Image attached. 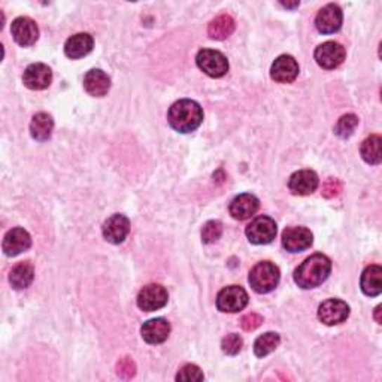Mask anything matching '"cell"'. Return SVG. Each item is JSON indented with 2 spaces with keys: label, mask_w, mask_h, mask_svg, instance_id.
Wrapping results in <instances>:
<instances>
[{
  "label": "cell",
  "mask_w": 382,
  "mask_h": 382,
  "mask_svg": "<svg viewBox=\"0 0 382 382\" xmlns=\"http://www.w3.org/2000/svg\"><path fill=\"white\" fill-rule=\"evenodd\" d=\"M331 272V261L324 254H314L308 257L294 270V282L301 289L309 290L324 282Z\"/></svg>",
  "instance_id": "cell-1"
},
{
  "label": "cell",
  "mask_w": 382,
  "mask_h": 382,
  "mask_svg": "<svg viewBox=\"0 0 382 382\" xmlns=\"http://www.w3.org/2000/svg\"><path fill=\"white\" fill-rule=\"evenodd\" d=\"M167 119H169V124L173 130L179 131V133H190L202 124L203 110L197 102L183 99L171 106Z\"/></svg>",
  "instance_id": "cell-2"
},
{
  "label": "cell",
  "mask_w": 382,
  "mask_h": 382,
  "mask_svg": "<svg viewBox=\"0 0 382 382\" xmlns=\"http://www.w3.org/2000/svg\"><path fill=\"white\" fill-rule=\"evenodd\" d=\"M281 278L278 266L270 261H260L249 272V284L258 294H266L275 290Z\"/></svg>",
  "instance_id": "cell-3"
},
{
  "label": "cell",
  "mask_w": 382,
  "mask_h": 382,
  "mask_svg": "<svg viewBox=\"0 0 382 382\" xmlns=\"http://www.w3.org/2000/svg\"><path fill=\"white\" fill-rule=\"evenodd\" d=\"M246 237L254 245L270 244L277 236V223L266 215H260L246 225Z\"/></svg>",
  "instance_id": "cell-4"
},
{
  "label": "cell",
  "mask_w": 382,
  "mask_h": 382,
  "mask_svg": "<svg viewBox=\"0 0 382 382\" xmlns=\"http://www.w3.org/2000/svg\"><path fill=\"white\" fill-rule=\"evenodd\" d=\"M200 70L212 78H221L229 72V62L223 53L217 50H202L196 57Z\"/></svg>",
  "instance_id": "cell-5"
},
{
  "label": "cell",
  "mask_w": 382,
  "mask_h": 382,
  "mask_svg": "<svg viewBox=\"0 0 382 382\" xmlns=\"http://www.w3.org/2000/svg\"><path fill=\"white\" fill-rule=\"evenodd\" d=\"M248 305V294L239 285H230L223 289L217 296V308L221 312H239Z\"/></svg>",
  "instance_id": "cell-6"
},
{
  "label": "cell",
  "mask_w": 382,
  "mask_h": 382,
  "mask_svg": "<svg viewBox=\"0 0 382 382\" xmlns=\"http://www.w3.org/2000/svg\"><path fill=\"white\" fill-rule=\"evenodd\" d=\"M169 301V294L160 284H150L139 291L138 294V306L145 312H154L166 306Z\"/></svg>",
  "instance_id": "cell-7"
},
{
  "label": "cell",
  "mask_w": 382,
  "mask_h": 382,
  "mask_svg": "<svg viewBox=\"0 0 382 382\" xmlns=\"http://www.w3.org/2000/svg\"><path fill=\"white\" fill-rule=\"evenodd\" d=\"M350 317V306L339 298H329L318 308V318L326 326L342 324Z\"/></svg>",
  "instance_id": "cell-8"
},
{
  "label": "cell",
  "mask_w": 382,
  "mask_h": 382,
  "mask_svg": "<svg viewBox=\"0 0 382 382\" xmlns=\"http://www.w3.org/2000/svg\"><path fill=\"white\" fill-rule=\"evenodd\" d=\"M314 242V235L306 227H289L282 233V246L290 253H301L310 248Z\"/></svg>",
  "instance_id": "cell-9"
},
{
  "label": "cell",
  "mask_w": 382,
  "mask_h": 382,
  "mask_svg": "<svg viewBox=\"0 0 382 382\" xmlns=\"http://www.w3.org/2000/svg\"><path fill=\"white\" fill-rule=\"evenodd\" d=\"M345 48L338 42H324L315 50V60L322 69H336L345 60Z\"/></svg>",
  "instance_id": "cell-10"
},
{
  "label": "cell",
  "mask_w": 382,
  "mask_h": 382,
  "mask_svg": "<svg viewBox=\"0 0 382 382\" xmlns=\"http://www.w3.org/2000/svg\"><path fill=\"white\" fill-rule=\"evenodd\" d=\"M11 33L14 36L15 42L21 46H30L39 38L38 24L29 17H18L12 21Z\"/></svg>",
  "instance_id": "cell-11"
},
{
  "label": "cell",
  "mask_w": 382,
  "mask_h": 382,
  "mask_svg": "<svg viewBox=\"0 0 382 382\" xmlns=\"http://www.w3.org/2000/svg\"><path fill=\"white\" fill-rule=\"evenodd\" d=\"M342 21H343L342 9L338 5L330 4L318 12V15L315 18V26L320 33L330 34L336 33L342 27Z\"/></svg>",
  "instance_id": "cell-12"
},
{
  "label": "cell",
  "mask_w": 382,
  "mask_h": 382,
  "mask_svg": "<svg viewBox=\"0 0 382 382\" xmlns=\"http://www.w3.org/2000/svg\"><path fill=\"white\" fill-rule=\"evenodd\" d=\"M22 81L30 90H45L53 81V72L44 63H34L24 70Z\"/></svg>",
  "instance_id": "cell-13"
},
{
  "label": "cell",
  "mask_w": 382,
  "mask_h": 382,
  "mask_svg": "<svg viewBox=\"0 0 382 382\" xmlns=\"http://www.w3.org/2000/svg\"><path fill=\"white\" fill-rule=\"evenodd\" d=\"M130 232V221L121 213H115L103 223L102 233L107 242L121 244Z\"/></svg>",
  "instance_id": "cell-14"
},
{
  "label": "cell",
  "mask_w": 382,
  "mask_h": 382,
  "mask_svg": "<svg viewBox=\"0 0 382 382\" xmlns=\"http://www.w3.org/2000/svg\"><path fill=\"white\" fill-rule=\"evenodd\" d=\"M298 75V65L291 55H279L270 67V77L273 81L281 84H290Z\"/></svg>",
  "instance_id": "cell-15"
},
{
  "label": "cell",
  "mask_w": 382,
  "mask_h": 382,
  "mask_svg": "<svg viewBox=\"0 0 382 382\" xmlns=\"http://www.w3.org/2000/svg\"><path fill=\"white\" fill-rule=\"evenodd\" d=\"M32 246V237L29 232H26L21 227H15V229L9 230L5 235L4 239V253L9 257H15L24 251H27Z\"/></svg>",
  "instance_id": "cell-16"
},
{
  "label": "cell",
  "mask_w": 382,
  "mask_h": 382,
  "mask_svg": "<svg viewBox=\"0 0 382 382\" xmlns=\"http://www.w3.org/2000/svg\"><path fill=\"white\" fill-rule=\"evenodd\" d=\"M320 179L314 171H298L290 176L289 188L296 196H309L318 188Z\"/></svg>",
  "instance_id": "cell-17"
},
{
  "label": "cell",
  "mask_w": 382,
  "mask_h": 382,
  "mask_svg": "<svg viewBox=\"0 0 382 382\" xmlns=\"http://www.w3.org/2000/svg\"><path fill=\"white\" fill-rule=\"evenodd\" d=\"M260 202L254 195H239L230 203V215L235 220H248L258 211Z\"/></svg>",
  "instance_id": "cell-18"
},
{
  "label": "cell",
  "mask_w": 382,
  "mask_h": 382,
  "mask_svg": "<svg viewBox=\"0 0 382 382\" xmlns=\"http://www.w3.org/2000/svg\"><path fill=\"white\" fill-rule=\"evenodd\" d=\"M142 338L145 342L157 345L163 343L171 334V324L164 318H154L147 321L140 329Z\"/></svg>",
  "instance_id": "cell-19"
},
{
  "label": "cell",
  "mask_w": 382,
  "mask_h": 382,
  "mask_svg": "<svg viewBox=\"0 0 382 382\" xmlns=\"http://www.w3.org/2000/svg\"><path fill=\"white\" fill-rule=\"evenodd\" d=\"M84 88L94 98H103L111 88V79L103 70L91 69L84 77Z\"/></svg>",
  "instance_id": "cell-20"
},
{
  "label": "cell",
  "mask_w": 382,
  "mask_h": 382,
  "mask_svg": "<svg viewBox=\"0 0 382 382\" xmlns=\"http://www.w3.org/2000/svg\"><path fill=\"white\" fill-rule=\"evenodd\" d=\"M93 45H94V41L91 38V34L78 33V34L70 36V38L66 41L65 54L72 60L86 57L87 54L91 53Z\"/></svg>",
  "instance_id": "cell-21"
},
{
  "label": "cell",
  "mask_w": 382,
  "mask_h": 382,
  "mask_svg": "<svg viewBox=\"0 0 382 382\" xmlns=\"http://www.w3.org/2000/svg\"><path fill=\"white\" fill-rule=\"evenodd\" d=\"M34 278V268L30 261H21L9 272V282L15 290H24L30 286Z\"/></svg>",
  "instance_id": "cell-22"
},
{
  "label": "cell",
  "mask_w": 382,
  "mask_h": 382,
  "mask_svg": "<svg viewBox=\"0 0 382 382\" xmlns=\"http://www.w3.org/2000/svg\"><path fill=\"white\" fill-rule=\"evenodd\" d=\"M362 290L366 296L376 297L382 291V269L378 265H372L364 269L362 275Z\"/></svg>",
  "instance_id": "cell-23"
},
{
  "label": "cell",
  "mask_w": 382,
  "mask_h": 382,
  "mask_svg": "<svg viewBox=\"0 0 382 382\" xmlns=\"http://www.w3.org/2000/svg\"><path fill=\"white\" fill-rule=\"evenodd\" d=\"M54 129V119L50 114L39 112L36 114L30 123V135L36 140H48L53 135Z\"/></svg>",
  "instance_id": "cell-24"
},
{
  "label": "cell",
  "mask_w": 382,
  "mask_h": 382,
  "mask_svg": "<svg viewBox=\"0 0 382 382\" xmlns=\"http://www.w3.org/2000/svg\"><path fill=\"white\" fill-rule=\"evenodd\" d=\"M235 27H236L235 20L230 15L223 14L209 22L208 34L215 41H223L229 38V36L235 32Z\"/></svg>",
  "instance_id": "cell-25"
},
{
  "label": "cell",
  "mask_w": 382,
  "mask_h": 382,
  "mask_svg": "<svg viewBox=\"0 0 382 382\" xmlns=\"http://www.w3.org/2000/svg\"><path fill=\"white\" fill-rule=\"evenodd\" d=\"M381 136L379 135H372L369 136L363 143H362V157L366 163L369 164H379L381 163Z\"/></svg>",
  "instance_id": "cell-26"
},
{
  "label": "cell",
  "mask_w": 382,
  "mask_h": 382,
  "mask_svg": "<svg viewBox=\"0 0 382 382\" xmlns=\"http://www.w3.org/2000/svg\"><path fill=\"white\" fill-rule=\"evenodd\" d=\"M279 342H281V338L278 333L268 331L263 334V336L257 338V341L254 342V354L260 358L266 357L268 354H270L272 351L278 348Z\"/></svg>",
  "instance_id": "cell-27"
},
{
  "label": "cell",
  "mask_w": 382,
  "mask_h": 382,
  "mask_svg": "<svg viewBox=\"0 0 382 382\" xmlns=\"http://www.w3.org/2000/svg\"><path fill=\"white\" fill-rule=\"evenodd\" d=\"M357 126H358L357 115L346 114V115L341 117L338 124L334 126V133H336L342 139H346V138H350L354 133V130H355Z\"/></svg>",
  "instance_id": "cell-28"
},
{
  "label": "cell",
  "mask_w": 382,
  "mask_h": 382,
  "mask_svg": "<svg viewBox=\"0 0 382 382\" xmlns=\"http://www.w3.org/2000/svg\"><path fill=\"white\" fill-rule=\"evenodd\" d=\"M223 235V224L220 221H208L202 229V241L203 244L217 242Z\"/></svg>",
  "instance_id": "cell-29"
},
{
  "label": "cell",
  "mask_w": 382,
  "mask_h": 382,
  "mask_svg": "<svg viewBox=\"0 0 382 382\" xmlns=\"http://www.w3.org/2000/svg\"><path fill=\"white\" fill-rule=\"evenodd\" d=\"M242 345H244L242 338L236 333H232V334H227V336L223 339L221 350L227 355H236L239 351L242 350Z\"/></svg>",
  "instance_id": "cell-30"
},
{
  "label": "cell",
  "mask_w": 382,
  "mask_h": 382,
  "mask_svg": "<svg viewBox=\"0 0 382 382\" xmlns=\"http://www.w3.org/2000/svg\"><path fill=\"white\" fill-rule=\"evenodd\" d=\"M203 374L202 370L196 364H185L176 375V381H185V382H195V381H203Z\"/></svg>",
  "instance_id": "cell-31"
},
{
  "label": "cell",
  "mask_w": 382,
  "mask_h": 382,
  "mask_svg": "<svg viewBox=\"0 0 382 382\" xmlns=\"http://www.w3.org/2000/svg\"><path fill=\"white\" fill-rule=\"evenodd\" d=\"M117 374L118 376H121L123 379H130L133 378L136 374V364L131 360L130 357H123L121 360L117 363Z\"/></svg>",
  "instance_id": "cell-32"
},
{
  "label": "cell",
  "mask_w": 382,
  "mask_h": 382,
  "mask_svg": "<svg viewBox=\"0 0 382 382\" xmlns=\"http://www.w3.org/2000/svg\"><path fill=\"white\" fill-rule=\"evenodd\" d=\"M341 191H342V183L339 181V179L329 178L327 181L322 184L321 195H322V197H326V199H333V197L339 196Z\"/></svg>",
  "instance_id": "cell-33"
},
{
  "label": "cell",
  "mask_w": 382,
  "mask_h": 382,
  "mask_svg": "<svg viewBox=\"0 0 382 382\" xmlns=\"http://www.w3.org/2000/svg\"><path fill=\"white\" fill-rule=\"evenodd\" d=\"M261 324H263V317L258 314H254V312L244 315L241 320V327L245 331H253V330L258 329Z\"/></svg>",
  "instance_id": "cell-34"
},
{
  "label": "cell",
  "mask_w": 382,
  "mask_h": 382,
  "mask_svg": "<svg viewBox=\"0 0 382 382\" xmlns=\"http://www.w3.org/2000/svg\"><path fill=\"white\" fill-rule=\"evenodd\" d=\"M381 309H382V306L379 305V306H376V309H375V318H376V321H378V324H381V322H382V320H381V317H379V314H381Z\"/></svg>",
  "instance_id": "cell-35"
},
{
  "label": "cell",
  "mask_w": 382,
  "mask_h": 382,
  "mask_svg": "<svg viewBox=\"0 0 382 382\" xmlns=\"http://www.w3.org/2000/svg\"><path fill=\"white\" fill-rule=\"evenodd\" d=\"M282 6H285V8H296V6H298V2H294V4H281Z\"/></svg>",
  "instance_id": "cell-36"
}]
</instances>
